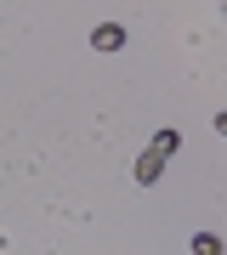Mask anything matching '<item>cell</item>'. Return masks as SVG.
<instances>
[{"label": "cell", "instance_id": "1", "mask_svg": "<svg viewBox=\"0 0 227 255\" xmlns=\"http://www.w3.org/2000/svg\"><path fill=\"white\" fill-rule=\"evenodd\" d=\"M176 147H182V130H176V125L154 130V142L136 153V182H142V187H154L159 176H165V164H171V153H176Z\"/></svg>", "mask_w": 227, "mask_h": 255}, {"label": "cell", "instance_id": "2", "mask_svg": "<svg viewBox=\"0 0 227 255\" xmlns=\"http://www.w3.org/2000/svg\"><path fill=\"white\" fill-rule=\"evenodd\" d=\"M91 46H97V51H125V23H102V28H91Z\"/></svg>", "mask_w": 227, "mask_h": 255}, {"label": "cell", "instance_id": "3", "mask_svg": "<svg viewBox=\"0 0 227 255\" xmlns=\"http://www.w3.org/2000/svg\"><path fill=\"white\" fill-rule=\"evenodd\" d=\"M193 255H227L216 233H193Z\"/></svg>", "mask_w": 227, "mask_h": 255}, {"label": "cell", "instance_id": "4", "mask_svg": "<svg viewBox=\"0 0 227 255\" xmlns=\"http://www.w3.org/2000/svg\"><path fill=\"white\" fill-rule=\"evenodd\" d=\"M210 125H216V136H227V108H222L216 119H210Z\"/></svg>", "mask_w": 227, "mask_h": 255}]
</instances>
